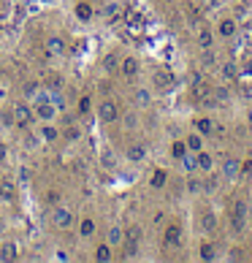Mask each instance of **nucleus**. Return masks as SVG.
Segmentation results:
<instances>
[{"label": "nucleus", "instance_id": "obj_42", "mask_svg": "<svg viewBox=\"0 0 252 263\" xmlns=\"http://www.w3.org/2000/svg\"><path fill=\"white\" fill-rule=\"evenodd\" d=\"M19 182H22V184H27V182H30V171H27V168H22V171H19Z\"/></svg>", "mask_w": 252, "mask_h": 263}, {"label": "nucleus", "instance_id": "obj_24", "mask_svg": "<svg viewBox=\"0 0 252 263\" xmlns=\"http://www.w3.org/2000/svg\"><path fill=\"white\" fill-rule=\"evenodd\" d=\"M60 139H65L68 144H76V141L82 139V128H79V125H76V122H68L65 128L60 130Z\"/></svg>", "mask_w": 252, "mask_h": 263}, {"label": "nucleus", "instance_id": "obj_39", "mask_svg": "<svg viewBox=\"0 0 252 263\" xmlns=\"http://www.w3.org/2000/svg\"><path fill=\"white\" fill-rule=\"evenodd\" d=\"M6 160H8V144L0 141V165H3Z\"/></svg>", "mask_w": 252, "mask_h": 263}, {"label": "nucleus", "instance_id": "obj_27", "mask_svg": "<svg viewBox=\"0 0 252 263\" xmlns=\"http://www.w3.org/2000/svg\"><path fill=\"white\" fill-rule=\"evenodd\" d=\"M179 165H182V171H185V174H190V177H192V174H198V160H196V155H192V152H187L185 158L179 160Z\"/></svg>", "mask_w": 252, "mask_h": 263}, {"label": "nucleus", "instance_id": "obj_11", "mask_svg": "<svg viewBox=\"0 0 252 263\" xmlns=\"http://www.w3.org/2000/svg\"><path fill=\"white\" fill-rule=\"evenodd\" d=\"M38 139L44 144H57L60 141V128H57L54 122H41V128H38Z\"/></svg>", "mask_w": 252, "mask_h": 263}, {"label": "nucleus", "instance_id": "obj_46", "mask_svg": "<svg viewBox=\"0 0 252 263\" xmlns=\"http://www.w3.org/2000/svg\"><path fill=\"white\" fill-rule=\"evenodd\" d=\"M247 198H249V203H252V182L247 184Z\"/></svg>", "mask_w": 252, "mask_h": 263}, {"label": "nucleus", "instance_id": "obj_3", "mask_svg": "<svg viewBox=\"0 0 252 263\" xmlns=\"http://www.w3.org/2000/svg\"><path fill=\"white\" fill-rule=\"evenodd\" d=\"M228 231H234V233H241L247 228V203L244 201H236L234 206H230V214H228Z\"/></svg>", "mask_w": 252, "mask_h": 263}, {"label": "nucleus", "instance_id": "obj_35", "mask_svg": "<svg viewBox=\"0 0 252 263\" xmlns=\"http://www.w3.org/2000/svg\"><path fill=\"white\" fill-rule=\"evenodd\" d=\"M0 198H3V201H11L14 198V187H11V184H0Z\"/></svg>", "mask_w": 252, "mask_h": 263}, {"label": "nucleus", "instance_id": "obj_1", "mask_svg": "<svg viewBox=\"0 0 252 263\" xmlns=\"http://www.w3.org/2000/svg\"><path fill=\"white\" fill-rule=\"evenodd\" d=\"M73 226H76V217H73L71 206H65V203H54V209H52V228L54 231H71Z\"/></svg>", "mask_w": 252, "mask_h": 263}, {"label": "nucleus", "instance_id": "obj_47", "mask_svg": "<svg viewBox=\"0 0 252 263\" xmlns=\"http://www.w3.org/2000/svg\"><path fill=\"white\" fill-rule=\"evenodd\" d=\"M247 122L252 125V106H249V109H247Z\"/></svg>", "mask_w": 252, "mask_h": 263}, {"label": "nucleus", "instance_id": "obj_22", "mask_svg": "<svg viewBox=\"0 0 252 263\" xmlns=\"http://www.w3.org/2000/svg\"><path fill=\"white\" fill-rule=\"evenodd\" d=\"M92 258L98 260V263H111V260H114V247L109 245V241H103V245H98V247H95Z\"/></svg>", "mask_w": 252, "mask_h": 263}, {"label": "nucleus", "instance_id": "obj_31", "mask_svg": "<svg viewBox=\"0 0 252 263\" xmlns=\"http://www.w3.org/2000/svg\"><path fill=\"white\" fill-rule=\"evenodd\" d=\"M114 68H120V57L111 52V54H106V57H103V71H106V73H111Z\"/></svg>", "mask_w": 252, "mask_h": 263}, {"label": "nucleus", "instance_id": "obj_25", "mask_svg": "<svg viewBox=\"0 0 252 263\" xmlns=\"http://www.w3.org/2000/svg\"><path fill=\"white\" fill-rule=\"evenodd\" d=\"M133 103L141 106V109H147V106L152 103V90H147V87H135L133 90Z\"/></svg>", "mask_w": 252, "mask_h": 263}, {"label": "nucleus", "instance_id": "obj_30", "mask_svg": "<svg viewBox=\"0 0 252 263\" xmlns=\"http://www.w3.org/2000/svg\"><path fill=\"white\" fill-rule=\"evenodd\" d=\"M154 79H158V84L163 87V90H168V87L173 84V73H171V71H163V68H160V71H158V76H154Z\"/></svg>", "mask_w": 252, "mask_h": 263}, {"label": "nucleus", "instance_id": "obj_43", "mask_svg": "<svg viewBox=\"0 0 252 263\" xmlns=\"http://www.w3.org/2000/svg\"><path fill=\"white\" fill-rule=\"evenodd\" d=\"M57 198H60V193H57V190L46 193V201H49V203H57Z\"/></svg>", "mask_w": 252, "mask_h": 263}, {"label": "nucleus", "instance_id": "obj_44", "mask_svg": "<svg viewBox=\"0 0 252 263\" xmlns=\"http://www.w3.org/2000/svg\"><path fill=\"white\" fill-rule=\"evenodd\" d=\"M217 95H220V101H225V98H228V90H225V87H220Z\"/></svg>", "mask_w": 252, "mask_h": 263}, {"label": "nucleus", "instance_id": "obj_8", "mask_svg": "<svg viewBox=\"0 0 252 263\" xmlns=\"http://www.w3.org/2000/svg\"><path fill=\"white\" fill-rule=\"evenodd\" d=\"M220 174H222V179H239L241 177V160L239 158H225L220 163Z\"/></svg>", "mask_w": 252, "mask_h": 263}, {"label": "nucleus", "instance_id": "obj_20", "mask_svg": "<svg viewBox=\"0 0 252 263\" xmlns=\"http://www.w3.org/2000/svg\"><path fill=\"white\" fill-rule=\"evenodd\" d=\"M198 231L206 233V236H211V233L217 231V217H215V214H211V212H203L201 220H198Z\"/></svg>", "mask_w": 252, "mask_h": 263}, {"label": "nucleus", "instance_id": "obj_7", "mask_svg": "<svg viewBox=\"0 0 252 263\" xmlns=\"http://www.w3.org/2000/svg\"><path fill=\"white\" fill-rule=\"evenodd\" d=\"M139 73H141V60H139V57H135V54L122 57V60H120V76H122V79L133 82Z\"/></svg>", "mask_w": 252, "mask_h": 263}, {"label": "nucleus", "instance_id": "obj_6", "mask_svg": "<svg viewBox=\"0 0 252 263\" xmlns=\"http://www.w3.org/2000/svg\"><path fill=\"white\" fill-rule=\"evenodd\" d=\"M65 38L63 35H57V33H52V35H46V41H44V54L46 57H52V60H57V57H63L65 54Z\"/></svg>", "mask_w": 252, "mask_h": 263}, {"label": "nucleus", "instance_id": "obj_40", "mask_svg": "<svg viewBox=\"0 0 252 263\" xmlns=\"http://www.w3.org/2000/svg\"><path fill=\"white\" fill-rule=\"evenodd\" d=\"M249 171H252V158H247V160H241V177H247Z\"/></svg>", "mask_w": 252, "mask_h": 263}, {"label": "nucleus", "instance_id": "obj_10", "mask_svg": "<svg viewBox=\"0 0 252 263\" xmlns=\"http://www.w3.org/2000/svg\"><path fill=\"white\" fill-rule=\"evenodd\" d=\"M147 147H144L141 141H133L128 149H125V158H128V163H133V165H141L144 160H147Z\"/></svg>", "mask_w": 252, "mask_h": 263}, {"label": "nucleus", "instance_id": "obj_17", "mask_svg": "<svg viewBox=\"0 0 252 263\" xmlns=\"http://www.w3.org/2000/svg\"><path fill=\"white\" fill-rule=\"evenodd\" d=\"M76 231H79L82 239H92L95 233H98V222H95L92 217H82L79 226H76Z\"/></svg>", "mask_w": 252, "mask_h": 263}, {"label": "nucleus", "instance_id": "obj_21", "mask_svg": "<svg viewBox=\"0 0 252 263\" xmlns=\"http://www.w3.org/2000/svg\"><path fill=\"white\" fill-rule=\"evenodd\" d=\"M106 241L117 250V247H122L125 245V228L122 226H111L109 231H106Z\"/></svg>", "mask_w": 252, "mask_h": 263}, {"label": "nucleus", "instance_id": "obj_28", "mask_svg": "<svg viewBox=\"0 0 252 263\" xmlns=\"http://www.w3.org/2000/svg\"><path fill=\"white\" fill-rule=\"evenodd\" d=\"M185 155H187V144H185V139H177V141H171V158L173 160H182V158H185Z\"/></svg>", "mask_w": 252, "mask_h": 263}, {"label": "nucleus", "instance_id": "obj_33", "mask_svg": "<svg viewBox=\"0 0 252 263\" xmlns=\"http://www.w3.org/2000/svg\"><path fill=\"white\" fill-rule=\"evenodd\" d=\"M103 14H106V19H117L122 14V6L120 3H109V6L103 8Z\"/></svg>", "mask_w": 252, "mask_h": 263}, {"label": "nucleus", "instance_id": "obj_5", "mask_svg": "<svg viewBox=\"0 0 252 263\" xmlns=\"http://www.w3.org/2000/svg\"><path fill=\"white\" fill-rule=\"evenodd\" d=\"M95 114H98V120H101L103 125H114V122L120 120V106H117V101L103 98V101L98 103V109H95Z\"/></svg>", "mask_w": 252, "mask_h": 263}, {"label": "nucleus", "instance_id": "obj_38", "mask_svg": "<svg viewBox=\"0 0 252 263\" xmlns=\"http://www.w3.org/2000/svg\"><path fill=\"white\" fill-rule=\"evenodd\" d=\"M201 60H203V65H215L217 57H215V52H211V49H203V57H201Z\"/></svg>", "mask_w": 252, "mask_h": 263}, {"label": "nucleus", "instance_id": "obj_32", "mask_svg": "<svg viewBox=\"0 0 252 263\" xmlns=\"http://www.w3.org/2000/svg\"><path fill=\"white\" fill-rule=\"evenodd\" d=\"M22 92H25V98H27V101H35V95L41 92V84H38V82H27Z\"/></svg>", "mask_w": 252, "mask_h": 263}, {"label": "nucleus", "instance_id": "obj_4", "mask_svg": "<svg viewBox=\"0 0 252 263\" xmlns=\"http://www.w3.org/2000/svg\"><path fill=\"white\" fill-rule=\"evenodd\" d=\"M33 111H35V120H38V122H54V120H57V111H60V106H57L52 98H44V101H35V103H33Z\"/></svg>", "mask_w": 252, "mask_h": 263}, {"label": "nucleus", "instance_id": "obj_14", "mask_svg": "<svg viewBox=\"0 0 252 263\" xmlns=\"http://www.w3.org/2000/svg\"><path fill=\"white\" fill-rule=\"evenodd\" d=\"M73 16L79 19V22H92L95 19V8L90 0H79V3L73 6Z\"/></svg>", "mask_w": 252, "mask_h": 263}, {"label": "nucleus", "instance_id": "obj_13", "mask_svg": "<svg viewBox=\"0 0 252 263\" xmlns=\"http://www.w3.org/2000/svg\"><path fill=\"white\" fill-rule=\"evenodd\" d=\"M196 160H198V174H215L217 160H215V155H211V152H206V149L196 152Z\"/></svg>", "mask_w": 252, "mask_h": 263}, {"label": "nucleus", "instance_id": "obj_41", "mask_svg": "<svg viewBox=\"0 0 252 263\" xmlns=\"http://www.w3.org/2000/svg\"><path fill=\"white\" fill-rule=\"evenodd\" d=\"M187 190H190V193H201V182H198V179H190V182H187Z\"/></svg>", "mask_w": 252, "mask_h": 263}, {"label": "nucleus", "instance_id": "obj_12", "mask_svg": "<svg viewBox=\"0 0 252 263\" xmlns=\"http://www.w3.org/2000/svg\"><path fill=\"white\" fill-rule=\"evenodd\" d=\"M220 38H234L239 33V22L234 16H222L220 22H217V30H215Z\"/></svg>", "mask_w": 252, "mask_h": 263}, {"label": "nucleus", "instance_id": "obj_9", "mask_svg": "<svg viewBox=\"0 0 252 263\" xmlns=\"http://www.w3.org/2000/svg\"><path fill=\"white\" fill-rule=\"evenodd\" d=\"M163 245L166 247H179L182 245V226L179 222H168L163 231Z\"/></svg>", "mask_w": 252, "mask_h": 263}, {"label": "nucleus", "instance_id": "obj_16", "mask_svg": "<svg viewBox=\"0 0 252 263\" xmlns=\"http://www.w3.org/2000/svg\"><path fill=\"white\" fill-rule=\"evenodd\" d=\"M192 130H198V133H203L209 139L211 133H215V120L211 117H206V114H201V117H196L192 120Z\"/></svg>", "mask_w": 252, "mask_h": 263}, {"label": "nucleus", "instance_id": "obj_26", "mask_svg": "<svg viewBox=\"0 0 252 263\" xmlns=\"http://www.w3.org/2000/svg\"><path fill=\"white\" fill-rule=\"evenodd\" d=\"M19 258V250L14 241H3L0 245V260H16Z\"/></svg>", "mask_w": 252, "mask_h": 263}, {"label": "nucleus", "instance_id": "obj_45", "mask_svg": "<svg viewBox=\"0 0 252 263\" xmlns=\"http://www.w3.org/2000/svg\"><path fill=\"white\" fill-rule=\"evenodd\" d=\"M3 233H6V217L0 214V236H3Z\"/></svg>", "mask_w": 252, "mask_h": 263}, {"label": "nucleus", "instance_id": "obj_19", "mask_svg": "<svg viewBox=\"0 0 252 263\" xmlns=\"http://www.w3.org/2000/svg\"><path fill=\"white\" fill-rule=\"evenodd\" d=\"M166 184H168V171L158 165V168L149 174V187H152V190H163Z\"/></svg>", "mask_w": 252, "mask_h": 263}, {"label": "nucleus", "instance_id": "obj_29", "mask_svg": "<svg viewBox=\"0 0 252 263\" xmlns=\"http://www.w3.org/2000/svg\"><path fill=\"white\" fill-rule=\"evenodd\" d=\"M76 111L82 117H87L92 111V95H79V101H76Z\"/></svg>", "mask_w": 252, "mask_h": 263}, {"label": "nucleus", "instance_id": "obj_34", "mask_svg": "<svg viewBox=\"0 0 252 263\" xmlns=\"http://www.w3.org/2000/svg\"><path fill=\"white\" fill-rule=\"evenodd\" d=\"M215 182H217V179L211 177V174H206V182H201V190H203V193H215V190H217Z\"/></svg>", "mask_w": 252, "mask_h": 263}, {"label": "nucleus", "instance_id": "obj_23", "mask_svg": "<svg viewBox=\"0 0 252 263\" xmlns=\"http://www.w3.org/2000/svg\"><path fill=\"white\" fill-rule=\"evenodd\" d=\"M198 260H217V247H215V241H209V239L201 241V245H198Z\"/></svg>", "mask_w": 252, "mask_h": 263}, {"label": "nucleus", "instance_id": "obj_18", "mask_svg": "<svg viewBox=\"0 0 252 263\" xmlns=\"http://www.w3.org/2000/svg\"><path fill=\"white\" fill-rule=\"evenodd\" d=\"M196 41H198V46L201 49H211V46H215V30H211V27H198V33H196Z\"/></svg>", "mask_w": 252, "mask_h": 263}, {"label": "nucleus", "instance_id": "obj_36", "mask_svg": "<svg viewBox=\"0 0 252 263\" xmlns=\"http://www.w3.org/2000/svg\"><path fill=\"white\" fill-rule=\"evenodd\" d=\"M222 79H236V65H230V63L222 65Z\"/></svg>", "mask_w": 252, "mask_h": 263}, {"label": "nucleus", "instance_id": "obj_2", "mask_svg": "<svg viewBox=\"0 0 252 263\" xmlns=\"http://www.w3.org/2000/svg\"><path fill=\"white\" fill-rule=\"evenodd\" d=\"M11 117H14V125L16 128H30L35 122V111H33V103L27 101H16L11 106Z\"/></svg>", "mask_w": 252, "mask_h": 263}, {"label": "nucleus", "instance_id": "obj_15", "mask_svg": "<svg viewBox=\"0 0 252 263\" xmlns=\"http://www.w3.org/2000/svg\"><path fill=\"white\" fill-rule=\"evenodd\" d=\"M185 144H187V152H201V149H206V136L203 133H198V130H190L187 136H185Z\"/></svg>", "mask_w": 252, "mask_h": 263}, {"label": "nucleus", "instance_id": "obj_37", "mask_svg": "<svg viewBox=\"0 0 252 263\" xmlns=\"http://www.w3.org/2000/svg\"><path fill=\"white\" fill-rule=\"evenodd\" d=\"M46 84L54 87V90H60V87H63V79H60L57 73H49V79H46Z\"/></svg>", "mask_w": 252, "mask_h": 263}]
</instances>
